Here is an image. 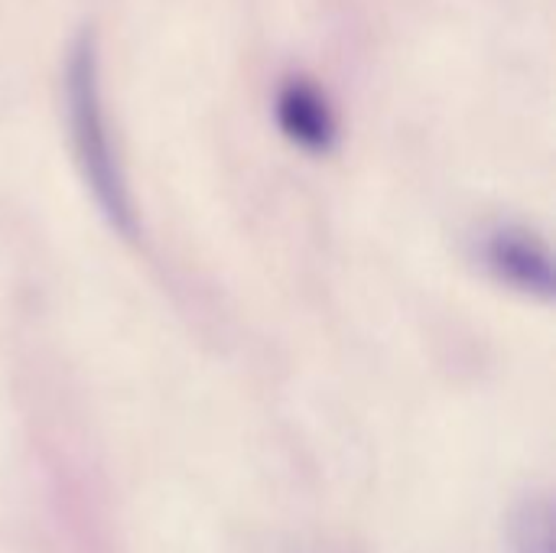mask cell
Returning a JSON list of instances; mask_svg holds the SVG:
<instances>
[{"label": "cell", "instance_id": "cell-4", "mask_svg": "<svg viewBox=\"0 0 556 553\" xmlns=\"http://www.w3.org/2000/svg\"><path fill=\"white\" fill-rule=\"evenodd\" d=\"M511 553H554V502L547 495L521 499L508 515Z\"/></svg>", "mask_w": 556, "mask_h": 553}, {"label": "cell", "instance_id": "cell-1", "mask_svg": "<svg viewBox=\"0 0 556 553\" xmlns=\"http://www.w3.org/2000/svg\"><path fill=\"white\" fill-rule=\"evenodd\" d=\"M65 95H68V121H72V143L78 153V163L85 169V179L104 209V215L121 228L134 231V212L127 199L124 176L117 169V156L111 150L108 117L101 108V88H98V59L91 39H78L68 68H65Z\"/></svg>", "mask_w": 556, "mask_h": 553}, {"label": "cell", "instance_id": "cell-3", "mask_svg": "<svg viewBox=\"0 0 556 553\" xmlns=\"http://www.w3.org/2000/svg\"><path fill=\"white\" fill-rule=\"evenodd\" d=\"M277 121L283 134L303 150L326 153L336 143V114L326 95L303 78H290L277 91Z\"/></svg>", "mask_w": 556, "mask_h": 553}, {"label": "cell", "instance_id": "cell-2", "mask_svg": "<svg viewBox=\"0 0 556 553\" xmlns=\"http://www.w3.org/2000/svg\"><path fill=\"white\" fill-rule=\"evenodd\" d=\"M482 254H485L489 271L502 284H508L521 293L551 297V290H554L551 257H547V248L531 231L515 228V225H502V228L489 231Z\"/></svg>", "mask_w": 556, "mask_h": 553}]
</instances>
